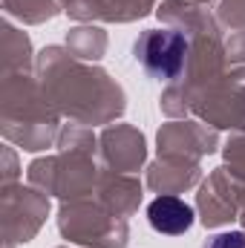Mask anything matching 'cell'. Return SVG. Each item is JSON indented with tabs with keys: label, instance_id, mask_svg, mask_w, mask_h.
Wrapping results in <instances>:
<instances>
[{
	"label": "cell",
	"instance_id": "obj_3",
	"mask_svg": "<svg viewBox=\"0 0 245 248\" xmlns=\"http://www.w3.org/2000/svg\"><path fill=\"white\" fill-rule=\"evenodd\" d=\"M202 248H245V234L243 231H225V234H216L214 240H208Z\"/></svg>",
	"mask_w": 245,
	"mask_h": 248
},
{
	"label": "cell",
	"instance_id": "obj_1",
	"mask_svg": "<svg viewBox=\"0 0 245 248\" xmlns=\"http://www.w3.org/2000/svg\"><path fill=\"white\" fill-rule=\"evenodd\" d=\"M133 52H136V61L141 63V69L150 78L173 81L184 69L187 38L176 29H147L138 35Z\"/></svg>",
	"mask_w": 245,
	"mask_h": 248
},
{
	"label": "cell",
	"instance_id": "obj_2",
	"mask_svg": "<svg viewBox=\"0 0 245 248\" xmlns=\"http://www.w3.org/2000/svg\"><path fill=\"white\" fill-rule=\"evenodd\" d=\"M147 222L165 237H179L193 225V208L179 196H156L147 205Z\"/></svg>",
	"mask_w": 245,
	"mask_h": 248
}]
</instances>
